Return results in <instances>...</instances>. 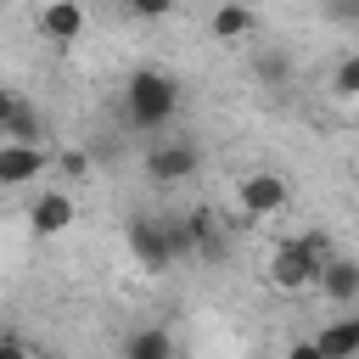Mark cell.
<instances>
[{
	"instance_id": "1",
	"label": "cell",
	"mask_w": 359,
	"mask_h": 359,
	"mask_svg": "<svg viewBox=\"0 0 359 359\" xmlns=\"http://www.w3.org/2000/svg\"><path fill=\"white\" fill-rule=\"evenodd\" d=\"M174 112H180V79H168L163 67H135L123 84V118L140 135H157L174 123Z\"/></svg>"
},
{
	"instance_id": "2",
	"label": "cell",
	"mask_w": 359,
	"mask_h": 359,
	"mask_svg": "<svg viewBox=\"0 0 359 359\" xmlns=\"http://www.w3.org/2000/svg\"><path fill=\"white\" fill-rule=\"evenodd\" d=\"M325 258H331L325 236H292V241H280V247L264 258V280H269L275 292H286V297L314 292V280H320V264H325Z\"/></svg>"
},
{
	"instance_id": "3",
	"label": "cell",
	"mask_w": 359,
	"mask_h": 359,
	"mask_svg": "<svg viewBox=\"0 0 359 359\" xmlns=\"http://www.w3.org/2000/svg\"><path fill=\"white\" fill-rule=\"evenodd\" d=\"M140 168H146L151 185H185V180L202 174V146H196L191 135H163V140L146 151Z\"/></svg>"
},
{
	"instance_id": "4",
	"label": "cell",
	"mask_w": 359,
	"mask_h": 359,
	"mask_svg": "<svg viewBox=\"0 0 359 359\" xmlns=\"http://www.w3.org/2000/svg\"><path fill=\"white\" fill-rule=\"evenodd\" d=\"M286 180L275 174V168H252V174H241L236 180V213L241 219H275L280 208H286Z\"/></svg>"
},
{
	"instance_id": "5",
	"label": "cell",
	"mask_w": 359,
	"mask_h": 359,
	"mask_svg": "<svg viewBox=\"0 0 359 359\" xmlns=\"http://www.w3.org/2000/svg\"><path fill=\"white\" fill-rule=\"evenodd\" d=\"M123 241H129V252H135V264L146 269V275H163L168 264H174V247H168V230H163V219H129V230H123Z\"/></svg>"
},
{
	"instance_id": "6",
	"label": "cell",
	"mask_w": 359,
	"mask_h": 359,
	"mask_svg": "<svg viewBox=\"0 0 359 359\" xmlns=\"http://www.w3.org/2000/svg\"><path fill=\"white\" fill-rule=\"evenodd\" d=\"M50 174V146H11L0 140V191H17L28 180Z\"/></svg>"
},
{
	"instance_id": "7",
	"label": "cell",
	"mask_w": 359,
	"mask_h": 359,
	"mask_svg": "<svg viewBox=\"0 0 359 359\" xmlns=\"http://www.w3.org/2000/svg\"><path fill=\"white\" fill-rule=\"evenodd\" d=\"M84 28H90L84 0H45L39 6V34L50 45H73V39H84Z\"/></svg>"
},
{
	"instance_id": "8",
	"label": "cell",
	"mask_w": 359,
	"mask_h": 359,
	"mask_svg": "<svg viewBox=\"0 0 359 359\" xmlns=\"http://www.w3.org/2000/svg\"><path fill=\"white\" fill-rule=\"evenodd\" d=\"M314 292H320L331 309H353V303H359V258H325Z\"/></svg>"
},
{
	"instance_id": "9",
	"label": "cell",
	"mask_w": 359,
	"mask_h": 359,
	"mask_svg": "<svg viewBox=\"0 0 359 359\" xmlns=\"http://www.w3.org/2000/svg\"><path fill=\"white\" fill-rule=\"evenodd\" d=\"M73 196L67 191H39L34 196V208H28V224H34V236H62L67 224H73Z\"/></svg>"
},
{
	"instance_id": "10",
	"label": "cell",
	"mask_w": 359,
	"mask_h": 359,
	"mask_svg": "<svg viewBox=\"0 0 359 359\" xmlns=\"http://www.w3.org/2000/svg\"><path fill=\"white\" fill-rule=\"evenodd\" d=\"M314 342H320L325 359H359V314H337V320H325V325L314 331Z\"/></svg>"
},
{
	"instance_id": "11",
	"label": "cell",
	"mask_w": 359,
	"mask_h": 359,
	"mask_svg": "<svg viewBox=\"0 0 359 359\" xmlns=\"http://www.w3.org/2000/svg\"><path fill=\"white\" fill-rule=\"evenodd\" d=\"M0 140H11V146H50V118H45L34 101H22V107L11 112V123L0 129Z\"/></svg>"
},
{
	"instance_id": "12",
	"label": "cell",
	"mask_w": 359,
	"mask_h": 359,
	"mask_svg": "<svg viewBox=\"0 0 359 359\" xmlns=\"http://www.w3.org/2000/svg\"><path fill=\"white\" fill-rule=\"evenodd\" d=\"M208 28H213V39L236 45V39H247V34L258 28V17H252V11L241 6V0H219V6H213V22H208Z\"/></svg>"
},
{
	"instance_id": "13",
	"label": "cell",
	"mask_w": 359,
	"mask_h": 359,
	"mask_svg": "<svg viewBox=\"0 0 359 359\" xmlns=\"http://www.w3.org/2000/svg\"><path fill=\"white\" fill-rule=\"evenodd\" d=\"M123 359H174V337L163 325H140V331H129Z\"/></svg>"
},
{
	"instance_id": "14",
	"label": "cell",
	"mask_w": 359,
	"mask_h": 359,
	"mask_svg": "<svg viewBox=\"0 0 359 359\" xmlns=\"http://www.w3.org/2000/svg\"><path fill=\"white\" fill-rule=\"evenodd\" d=\"M258 73H264L275 90H286V84H292V56H286V50H264V56H258Z\"/></svg>"
},
{
	"instance_id": "15",
	"label": "cell",
	"mask_w": 359,
	"mask_h": 359,
	"mask_svg": "<svg viewBox=\"0 0 359 359\" xmlns=\"http://www.w3.org/2000/svg\"><path fill=\"white\" fill-rule=\"evenodd\" d=\"M331 90H337L342 101H359V50H353V56H342V67L331 73Z\"/></svg>"
},
{
	"instance_id": "16",
	"label": "cell",
	"mask_w": 359,
	"mask_h": 359,
	"mask_svg": "<svg viewBox=\"0 0 359 359\" xmlns=\"http://www.w3.org/2000/svg\"><path fill=\"white\" fill-rule=\"evenodd\" d=\"M50 163H56L62 180H90V151H62V157H50Z\"/></svg>"
},
{
	"instance_id": "17",
	"label": "cell",
	"mask_w": 359,
	"mask_h": 359,
	"mask_svg": "<svg viewBox=\"0 0 359 359\" xmlns=\"http://www.w3.org/2000/svg\"><path fill=\"white\" fill-rule=\"evenodd\" d=\"M129 11H135V17H168L174 0H129Z\"/></svg>"
},
{
	"instance_id": "18",
	"label": "cell",
	"mask_w": 359,
	"mask_h": 359,
	"mask_svg": "<svg viewBox=\"0 0 359 359\" xmlns=\"http://www.w3.org/2000/svg\"><path fill=\"white\" fill-rule=\"evenodd\" d=\"M17 107H22V95H17L11 84H0V129L11 123V112H17Z\"/></svg>"
},
{
	"instance_id": "19",
	"label": "cell",
	"mask_w": 359,
	"mask_h": 359,
	"mask_svg": "<svg viewBox=\"0 0 359 359\" xmlns=\"http://www.w3.org/2000/svg\"><path fill=\"white\" fill-rule=\"evenodd\" d=\"M286 359H325V353H320V342H314V337H303V342H292V348H286Z\"/></svg>"
},
{
	"instance_id": "20",
	"label": "cell",
	"mask_w": 359,
	"mask_h": 359,
	"mask_svg": "<svg viewBox=\"0 0 359 359\" xmlns=\"http://www.w3.org/2000/svg\"><path fill=\"white\" fill-rule=\"evenodd\" d=\"M0 359H28V348H22V342H11V337H0Z\"/></svg>"
},
{
	"instance_id": "21",
	"label": "cell",
	"mask_w": 359,
	"mask_h": 359,
	"mask_svg": "<svg viewBox=\"0 0 359 359\" xmlns=\"http://www.w3.org/2000/svg\"><path fill=\"white\" fill-rule=\"evenodd\" d=\"M28 359H62V353H28Z\"/></svg>"
},
{
	"instance_id": "22",
	"label": "cell",
	"mask_w": 359,
	"mask_h": 359,
	"mask_svg": "<svg viewBox=\"0 0 359 359\" xmlns=\"http://www.w3.org/2000/svg\"><path fill=\"white\" fill-rule=\"evenodd\" d=\"M213 6H219V0H213Z\"/></svg>"
},
{
	"instance_id": "23",
	"label": "cell",
	"mask_w": 359,
	"mask_h": 359,
	"mask_svg": "<svg viewBox=\"0 0 359 359\" xmlns=\"http://www.w3.org/2000/svg\"><path fill=\"white\" fill-rule=\"evenodd\" d=\"M353 196H359V191H353Z\"/></svg>"
}]
</instances>
